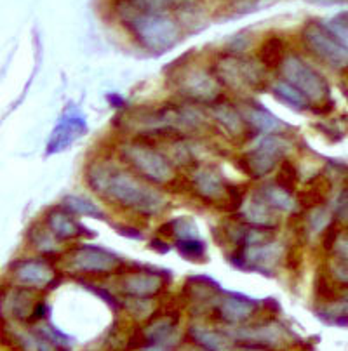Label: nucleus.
Returning a JSON list of instances; mask_svg holds the SVG:
<instances>
[{
  "mask_svg": "<svg viewBox=\"0 0 348 351\" xmlns=\"http://www.w3.org/2000/svg\"><path fill=\"white\" fill-rule=\"evenodd\" d=\"M65 265L70 271L87 273V275H103L112 273L122 265V259L102 247L79 245L68 250Z\"/></svg>",
  "mask_w": 348,
  "mask_h": 351,
  "instance_id": "nucleus-8",
  "label": "nucleus"
},
{
  "mask_svg": "<svg viewBox=\"0 0 348 351\" xmlns=\"http://www.w3.org/2000/svg\"><path fill=\"white\" fill-rule=\"evenodd\" d=\"M53 233L49 232V228H44L38 223L32 224L28 230V240H30L32 247L38 249L42 254L49 256L54 254V240Z\"/></svg>",
  "mask_w": 348,
  "mask_h": 351,
  "instance_id": "nucleus-31",
  "label": "nucleus"
},
{
  "mask_svg": "<svg viewBox=\"0 0 348 351\" xmlns=\"http://www.w3.org/2000/svg\"><path fill=\"white\" fill-rule=\"evenodd\" d=\"M273 96L277 97L279 101L286 103L288 106L294 110H307L310 108L312 103L308 101V97L305 94H301L300 90L292 87L291 84L286 82V80H281L273 86Z\"/></svg>",
  "mask_w": 348,
  "mask_h": 351,
  "instance_id": "nucleus-27",
  "label": "nucleus"
},
{
  "mask_svg": "<svg viewBox=\"0 0 348 351\" xmlns=\"http://www.w3.org/2000/svg\"><path fill=\"white\" fill-rule=\"evenodd\" d=\"M242 351H259V350H256V348H244Z\"/></svg>",
  "mask_w": 348,
  "mask_h": 351,
  "instance_id": "nucleus-52",
  "label": "nucleus"
},
{
  "mask_svg": "<svg viewBox=\"0 0 348 351\" xmlns=\"http://www.w3.org/2000/svg\"><path fill=\"white\" fill-rule=\"evenodd\" d=\"M2 301H4V313H8V310H11V315L16 320L28 322L38 303L37 289L23 287V285L12 287L11 291L4 289V292H2Z\"/></svg>",
  "mask_w": 348,
  "mask_h": 351,
  "instance_id": "nucleus-14",
  "label": "nucleus"
},
{
  "mask_svg": "<svg viewBox=\"0 0 348 351\" xmlns=\"http://www.w3.org/2000/svg\"><path fill=\"white\" fill-rule=\"evenodd\" d=\"M84 132H86V122L82 117L61 119L47 143V154H60L70 145H73Z\"/></svg>",
  "mask_w": 348,
  "mask_h": 351,
  "instance_id": "nucleus-18",
  "label": "nucleus"
},
{
  "mask_svg": "<svg viewBox=\"0 0 348 351\" xmlns=\"http://www.w3.org/2000/svg\"><path fill=\"white\" fill-rule=\"evenodd\" d=\"M314 285L315 295H317V299H321L322 303H336L340 299V292H338L336 285H334V282H331L324 268H318Z\"/></svg>",
  "mask_w": 348,
  "mask_h": 351,
  "instance_id": "nucleus-30",
  "label": "nucleus"
},
{
  "mask_svg": "<svg viewBox=\"0 0 348 351\" xmlns=\"http://www.w3.org/2000/svg\"><path fill=\"white\" fill-rule=\"evenodd\" d=\"M117 12L129 34L150 53H165L180 40V28L164 11H143L126 0H119Z\"/></svg>",
  "mask_w": 348,
  "mask_h": 351,
  "instance_id": "nucleus-2",
  "label": "nucleus"
},
{
  "mask_svg": "<svg viewBox=\"0 0 348 351\" xmlns=\"http://www.w3.org/2000/svg\"><path fill=\"white\" fill-rule=\"evenodd\" d=\"M281 73L286 82H289L301 94H305L310 103L321 105V103L331 99L327 80L300 56L291 54V56L286 58L281 66Z\"/></svg>",
  "mask_w": 348,
  "mask_h": 351,
  "instance_id": "nucleus-6",
  "label": "nucleus"
},
{
  "mask_svg": "<svg viewBox=\"0 0 348 351\" xmlns=\"http://www.w3.org/2000/svg\"><path fill=\"white\" fill-rule=\"evenodd\" d=\"M120 287L129 298L150 299L157 295L159 292H162V289L165 287V277L161 273L139 271L138 268L132 273L124 275Z\"/></svg>",
  "mask_w": 348,
  "mask_h": 351,
  "instance_id": "nucleus-12",
  "label": "nucleus"
},
{
  "mask_svg": "<svg viewBox=\"0 0 348 351\" xmlns=\"http://www.w3.org/2000/svg\"><path fill=\"white\" fill-rule=\"evenodd\" d=\"M37 334H40V336L47 337V339H51V341H53V343L60 344V346H68V344H70V341H71L70 337L65 336L63 332H60V330H58V329H54L53 325H47V324L40 325V327H38V329H37Z\"/></svg>",
  "mask_w": 348,
  "mask_h": 351,
  "instance_id": "nucleus-40",
  "label": "nucleus"
},
{
  "mask_svg": "<svg viewBox=\"0 0 348 351\" xmlns=\"http://www.w3.org/2000/svg\"><path fill=\"white\" fill-rule=\"evenodd\" d=\"M190 337L198 344L200 348L207 351H232V341L229 339V336H225L223 332H218V330L207 329L202 325H194L190 327Z\"/></svg>",
  "mask_w": 348,
  "mask_h": 351,
  "instance_id": "nucleus-24",
  "label": "nucleus"
},
{
  "mask_svg": "<svg viewBox=\"0 0 348 351\" xmlns=\"http://www.w3.org/2000/svg\"><path fill=\"white\" fill-rule=\"evenodd\" d=\"M259 64L239 54H221L213 70L220 84L230 89L259 93L266 87L265 70Z\"/></svg>",
  "mask_w": 348,
  "mask_h": 351,
  "instance_id": "nucleus-4",
  "label": "nucleus"
},
{
  "mask_svg": "<svg viewBox=\"0 0 348 351\" xmlns=\"http://www.w3.org/2000/svg\"><path fill=\"white\" fill-rule=\"evenodd\" d=\"M82 284L84 285H86V287L87 289H91V291H94V292H96V294L97 295H100V298H102V299H105V301H106V303H108L110 304V306H112L113 308V310H119V308H120V304L119 303H117V299L115 298H113V295L112 294H108V292H106L105 291V289H102V287H97L96 289V285H91V284H87V282H82Z\"/></svg>",
  "mask_w": 348,
  "mask_h": 351,
  "instance_id": "nucleus-45",
  "label": "nucleus"
},
{
  "mask_svg": "<svg viewBox=\"0 0 348 351\" xmlns=\"http://www.w3.org/2000/svg\"><path fill=\"white\" fill-rule=\"evenodd\" d=\"M291 143L281 134H262L251 149L237 158V167L253 180L268 176L288 155Z\"/></svg>",
  "mask_w": 348,
  "mask_h": 351,
  "instance_id": "nucleus-3",
  "label": "nucleus"
},
{
  "mask_svg": "<svg viewBox=\"0 0 348 351\" xmlns=\"http://www.w3.org/2000/svg\"><path fill=\"white\" fill-rule=\"evenodd\" d=\"M284 53H286V45L284 40H282L279 35H270L265 40L259 44L258 47V61L262 63L263 68H268V70H273V68L282 66L284 63Z\"/></svg>",
  "mask_w": 348,
  "mask_h": 351,
  "instance_id": "nucleus-25",
  "label": "nucleus"
},
{
  "mask_svg": "<svg viewBox=\"0 0 348 351\" xmlns=\"http://www.w3.org/2000/svg\"><path fill=\"white\" fill-rule=\"evenodd\" d=\"M176 247L180 254L188 261H204L206 259V245H204L202 240H176Z\"/></svg>",
  "mask_w": 348,
  "mask_h": 351,
  "instance_id": "nucleus-33",
  "label": "nucleus"
},
{
  "mask_svg": "<svg viewBox=\"0 0 348 351\" xmlns=\"http://www.w3.org/2000/svg\"><path fill=\"white\" fill-rule=\"evenodd\" d=\"M211 115H213L216 123H220V128L229 136H233V138H244V136H247L249 123L246 122L242 113L235 106L230 105V103H214L211 106Z\"/></svg>",
  "mask_w": 348,
  "mask_h": 351,
  "instance_id": "nucleus-20",
  "label": "nucleus"
},
{
  "mask_svg": "<svg viewBox=\"0 0 348 351\" xmlns=\"http://www.w3.org/2000/svg\"><path fill=\"white\" fill-rule=\"evenodd\" d=\"M242 115L249 123V128L255 129L259 134H282L286 129V123L281 119L259 106H246L242 110Z\"/></svg>",
  "mask_w": 348,
  "mask_h": 351,
  "instance_id": "nucleus-23",
  "label": "nucleus"
},
{
  "mask_svg": "<svg viewBox=\"0 0 348 351\" xmlns=\"http://www.w3.org/2000/svg\"><path fill=\"white\" fill-rule=\"evenodd\" d=\"M150 247L154 250H157V252H161V254H165V252H167V250H169L167 242H164V240H161V239H155L154 242L150 243Z\"/></svg>",
  "mask_w": 348,
  "mask_h": 351,
  "instance_id": "nucleus-49",
  "label": "nucleus"
},
{
  "mask_svg": "<svg viewBox=\"0 0 348 351\" xmlns=\"http://www.w3.org/2000/svg\"><path fill=\"white\" fill-rule=\"evenodd\" d=\"M47 311H49L47 303H45V301H38L37 306H35V310H34V313H32L30 320H28V324H35V322L44 320V318L47 317Z\"/></svg>",
  "mask_w": 348,
  "mask_h": 351,
  "instance_id": "nucleus-46",
  "label": "nucleus"
},
{
  "mask_svg": "<svg viewBox=\"0 0 348 351\" xmlns=\"http://www.w3.org/2000/svg\"><path fill=\"white\" fill-rule=\"evenodd\" d=\"M164 188L167 191H171V193H187L188 190H194V186H192V181L188 180V178H185V176H174L172 180H169L167 183L164 184Z\"/></svg>",
  "mask_w": 348,
  "mask_h": 351,
  "instance_id": "nucleus-42",
  "label": "nucleus"
},
{
  "mask_svg": "<svg viewBox=\"0 0 348 351\" xmlns=\"http://www.w3.org/2000/svg\"><path fill=\"white\" fill-rule=\"evenodd\" d=\"M331 223H333V221H331V214L324 206L312 209L310 216H308V219H307L308 228H310L314 233L324 232V230H326Z\"/></svg>",
  "mask_w": 348,
  "mask_h": 351,
  "instance_id": "nucleus-36",
  "label": "nucleus"
},
{
  "mask_svg": "<svg viewBox=\"0 0 348 351\" xmlns=\"http://www.w3.org/2000/svg\"><path fill=\"white\" fill-rule=\"evenodd\" d=\"M258 304L242 295H227L216 304V313L227 324H244L256 313Z\"/></svg>",
  "mask_w": 348,
  "mask_h": 351,
  "instance_id": "nucleus-19",
  "label": "nucleus"
},
{
  "mask_svg": "<svg viewBox=\"0 0 348 351\" xmlns=\"http://www.w3.org/2000/svg\"><path fill=\"white\" fill-rule=\"evenodd\" d=\"M178 86L181 94L195 103L214 105L223 99L220 80L204 70H187L180 73Z\"/></svg>",
  "mask_w": 348,
  "mask_h": 351,
  "instance_id": "nucleus-9",
  "label": "nucleus"
},
{
  "mask_svg": "<svg viewBox=\"0 0 348 351\" xmlns=\"http://www.w3.org/2000/svg\"><path fill=\"white\" fill-rule=\"evenodd\" d=\"M281 247L275 242H268L259 245H239L230 258L239 268L272 275L277 263L281 261Z\"/></svg>",
  "mask_w": 348,
  "mask_h": 351,
  "instance_id": "nucleus-10",
  "label": "nucleus"
},
{
  "mask_svg": "<svg viewBox=\"0 0 348 351\" xmlns=\"http://www.w3.org/2000/svg\"><path fill=\"white\" fill-rule=\"evenodd\" d=\"M120 157L141 180L148 183L165 184L174 178V165L167 157L150 145L135 141L120 149Z\"/></svg>",
  "mask_w": 348,
  "mask_h": 351,
  "instance_id": "nucleus-5",
  "label": "nucleus"
},
{
  "mask_svg": "<svg viewBox=\"0 0 348 351\" xmlns=\"http://www.w3.org/2000/svg\"><path fill=\"white\" fill-rule=\"evenodd\" d=\"M178 317L176 311H169L164 317H152V322L143 329L146 343L161 344V346H174L178 343Z\"/></svg>",
  "mask_w": 348,
  "mask_h": 351,
  "instance_id": "nucleus-17",
  "label": "nucleus"
},
{
  "mask_svg": "<svg viewBox=\"0 0 348 351\" xmlns=\"http://www.w3.org/2000/svg\"><path fill=\"white\" fill-rule=\"evenodd\" d=\"M198 0H161V4L164 9H176V11H187V9L194 8Z\"/></svg>",
  "mask_w": 348,
  "mask_h": 351,
  "instance_id": "nucleus-44",
  "label": "nucleus"
},
{
  "mask_svg": "<svg viewBox=\"0 0 348 351\" xmlns=\"http://www.w3.org/2000/svg\"><path fill=\"white\" fill-rule=\"evenodd\" d=\"M185 295L195 303H202L206 299H211L218 292V285L213 280L202 277H194L185 285Z\"/></svg>",
  "mask_w": 348,
  "mask_h": 351,
  "instance_id": "nucleus-28",
  "label": "nucleus"
},
{
  "mask_svg": "<svg viewBox=\"0 0 348 351\" xmlns=\"http://www.w3.org/2000/svg\"><path fill=\"white\" fill-rule=\"evenodd\" d=\"M139 351H169L165 346H161V344H145L143 348H139Z\"/></svg>",
  "mask_w": 348,
  "mask_h": 351,
  "instance_id": "nucleus-50",
  "label": "nucleus"
},
{
  "mask_svg": "<svg viewBox=\"0 0 348 351\" xmlns=\"http://www.w3.org/2000/svg\"><path fill=\"white\" fill-rule=\"evenodd\" d=\"M220 202H223V206L220 207L221 210H225V213H237L244 206V191L240 190V186L229 184L225 197L221 198Z\"/></svg>",
  "mask_w": 348,
  "mask_h": 351,
  "instance_id": "nucleus-35",
  "label": "nucleus"
},
{
  "mask_svg": "<svg viewBox=\"0 0 348 351\" xmlns=\"http://www.w3.org/2000/svg\"><path fill=\"white\" fill-rule=\"evenodd\" d=\"M331 277L341 285H348V258L347 256H336V259L331 261L329 266Z\"/></svg>",
  "mask_w": 348,
  "mask_h": 351,
  "instance_id": "nucleus-38",
  "label": "nucleus"
},
{
  "mask_svg": "<svg viewBox=\"0 0 348 351\" xmlns=\"http://www.w3.org/2000/svg\"><path fill=\"white\" fill-rule=\"evenodd\" d=\"M86 181L100 197L145 217L157 216L167 207L164 193L145 183V180H138L129 172L105 162H93L87 165Z\"/></svg>",
  "mask_w": 348,
  "mask_h": 351,
  "instance_id": "nucleus-1",
  "label": "nucleus"
},
{
  "mask_svg": "<svg viewBox=\"0 0 348 351\" xmlns=\"http://www.w3.org/2000/svg\"><path fill=\"white\" fill-rule=\"evenodd\" d=\"M296 183H298V169H296L294 162L284 158L277 167V176H275V184L284 188L289 193L296 191Z\"/></svg>",
  "mask_w": 348,
  "mask_h": 351,
  "instance_id": "nucleus-32",
  "label": "nucleus"
},
{
  "mask_svg": "<svg viewBox=\"0 0 348 351\" xmlns=\"http://www.w3.org/2000/svg\"><path fill=\"white\" fill-rule=\"evenodd\" d=\"M340 240V226L338 223H331L324 232H322V249L324 250H334Z\"/></svg>",
  "mask_w": 348,
  "mask_h": 351,
  "instance_id": "nucleus-39",
  "label": "nucleus"
},
{
  "mask_svg": "<svg viewBox=\"0 0 348 351\" xmlns=\"http://www.w3.org/2000/svg\"><path fill=\"white\" fill-rule=\"evenodd\" d=\"M61 206L67 207L71 214H77V216L94 217V219H105V213H103L96 204H93L91 200H87V198L77 197V195L65 197Z\"/></svg>",
  "mask_w": 348,
  "mask_h": 351,
  "instance_id": "nucleus-29",
  "label": "nucleus"
},
{
  "mask_svg": "<svg viewBox=\"0 0 348 351\" xmlns=\"http://www.w3.org/2000/svg\"><path fill=\"white\" fill-rule=\"evenodd\" d=\"M327 27V30L348 49V12H343V14L336 16V18L329 19L327 23H324Z\"/></svg>",
  "mask_w": 348,
  "mask_h": 351,
  "instance_id": "nucleus-37",
  "label": "nucleus"
},
{
  "mask_svg": "<svg viewBox=\"0 0 348 351\" xmlns=\"http://www.w3.org/2000/svg\"><path fill=\"white\" fill-rule=\"evenodd\" d=\"M301 40L305 47L327 66L336 70L348 66V49L327 30L326 25L317 21L307 23L301 30Z\"/></svg>",
  "mask_w": 348,
  "mask_h": 351,
  "instance_id": "nucleus-7",
  "label": "nucleus"
},
{
  "mask_svg": "<svg viewBox=\"0 0 348 351\" xmlns=\"http://www.w3.org/2000/svg\"><path fill=\"white\" fill-rule=\"evenodd\" d=\"M229 336L239 341H251V343H263L270 346H277L288 337V332L275 322H268L259 327H242L239 330L229 332Z\"/></svg>",
  "mask_w": 348,
  "mask_h": 351,
  "instance_id": "nucleus-21",
  "label": "nucleus"
},
{
  "mask_svg": "<svg viewBox=\"0 0 348 351\" xmlns=\"http://www.w3.org/2000/svg\"><path fill=\"white\" fill-rule=\"evenodd\" d=\"M192 186L195 193L206 202H220L225 197L229 184L216 167H200L194 172Z\"/></svg>",
  "mask_w": 348,
  "mask_h": 351,
  "instance_id": "nucleus-13",
  "label": "nucleus"
},
{
  "mask_svg": "<svg viewBox=\"0 0 348 351\" xmlns=\"http://www.w3.org/2000/svg\"><path fill=\"white\" fill-rule=\"evenodd\" d=\"M115 228L119 230L120 235H124V237H131V239H143V235L139 233V230H136V228H129V226H119V224H117Z\"/></svg>",
  "mask_w": 348,
  "mask_h": 351,
  "instance_id": "nucleus-48",
  "label": "nucleus"
},
{
  "mask_svg": "<svg viewBox=\"0 0 348 351\" xmlns=\"http://www.w3.org/2000/svg\"><path fill=\"white\" fill-rule=\"evenodd\" d=\"M331 193V181L324 174H317L315 178L308 180L303 190L298 191V204L303 209H315L327 202Z\"/></svg>",
  "mask_w": 348,
  "mask_h": 351,
  "instance_id": "nucleus-22",
  "label": "nucleus"
},
{
  "mask_svg": "<svg viewBox=\"0 0 348 351\" xmlns=\"http://www.w3.org/2000/svg\"><path fill=\"white\" fill-rule=\"evenodd\" d=\"M126 306H128V310L131 311L135 317H146V315L150 313L152 311V306H150V299H145V298H132L129 299L128 303H126Z\"/></svg>",
  "mask_w": 348,
  "mask_h": 351,
  "instance_id": "nucleus-41",
  "label": "nucleus"
},
{
  "mask_svg": "<svg viewBox=\"0 0 348 351\" xmlns=\"http://www.w3.org/2000/svg\"><path fill=\"white\" fill-rule=\"evenodd\" d=\"M45 226L49 228V232L60 240L79 239V237L86 235L87 232L82 224L73 217V214L63 206L53 207V209L47 210V214H45Z\"/></svg>",
  "mask_w": 348,
  "mask_h": 351,
  "instance_id": "nucleus-15",
  "label": "nucleus"
},
{
  "mask_svg": "<svg viewBox=\"0 0 348 351\" xmlns=\"http://www.w3.org/2000/svg\"><path fill=\"white\" fill-rule=\"evenodd\" d=\"M172 239H176V240L198 239L197 224H195L190 217H178V219H172Z\"/></svg>",
  "mask_w": 348,
  "mask_h": 351,
  "instance_id": "nucleus-34",
  "label": "nucleus"
},
{
  "mask_svg": "<svg viewBox=\"0 0 348 351\" xmlns=\"http://www.w3.org/2000/svg\"><path fill=\"white\" fill-rule=\"evenodd\" d=\"M334 213L340 219L348 221V183L347 186L341 190V193L336 198V206H334Z\"/></svg>",
  "mask_w": 348,
  "mask_h": 351,
  "instance_id": "nucleus-43",
  "label": "nucleus"
},
{
  "mask_svg": "<svg viewBox=\"0 0 348 351\" xmlns=\"http://www.w3.org/2000/svg\"><path fill=\"white\" fill-rule=\"evenodd\" d=\"M277 213L279 210L270 207L255 191L253 197L247 202H244L242 209H240V219L249 226H256V228L275 230L279 226Z\"/></svg>",
  "mask_w": 348,
  "mask_h": 351,
  "instance_id": "nucleus-16",
  "label": "nucleus"
},
{
  "mask_svg": "<svg viewBox=\"0 0 348 351\" xmlns=\"http://www.w3.org/2000/svg\"><path fill=\"white\" fill-rule=\"evenodd\" d=\"M317 106L318 108H312V112L317 113V115H327V113H331L334 110V101L333 99H327V101L321 103Z\"/></svg>",
  "mask_w": 348,
  "mask_h": 351,
  "instance_id": "nucleus-47",
  "label": "nucleus"
},
{
  "mask_svg": "<svg viewBox=\"0 0 348 351\" xmlns=\"http://www.w3.org/2000/svg\"><path fill=\"white\" fill-rule=\"evenodd\" d=\"M11 269L16 282L23 287L53 289L56 282V271L47 259H18L11 263Z\"/></svg>",
  "mask_w": 348,
  "mask_h": 351,
  "instance_id": "nucleus-11",
  "label": "nucleus"
},
{
  "mask_svg": "<svg viewBox=\"0 0 348 351\" xmlns=\"http://www.w3.org/2000/svg\"><path fill=\"white\" fill-rule=\"evenodd\" d=\"M256 193L275 210H284V213L294 210L296 202L294 198H292V193L286 191L284 188H281L279 184H265V186L259 188Z\"/></svg>",
  "mask_w": 348,
  "mask_h": 351,
  "instance_id": "nucleus-26",
  "label": "nucleus"
},
{
  "mask_svg": "<svg viewBox=\"0 0 348 351\" xmlns=\"http://www.w3.org/2000/svg\"><path fill=\"white\" fill-rule=\"evenodd\" d=\"M188 351H207V350H204V348H192V350Z\"/></svg>",
  "mask_w": 348,
  "mask_h": 351,
  "instance_id": "nucleus-51",
  "label": "nucleus"
}]
</instances>
